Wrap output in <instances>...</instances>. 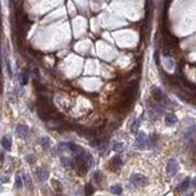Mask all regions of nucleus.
Returning <instances> with one entry per match:
<instances>
[{
	"label": "nucleus",
	"mask_w": 196,
	"mask_h": 196,
	"mask_svg": "<svg viewBox=\"0 0 196 196\" xmlns=\"http://www.w3.org/2000/svg\"><path fill=\"white\" fill-rule=\"evenodd\" d=\"M110 191L113 194H115V195H120V194H122V188H121V185H119V184L113 185L110 188Z\"/></svg>",
	"instance_id": "nucleus-13"
},
{
	"label": "nucleus",
	"mask_w": 196,
	"mask_h": 196,
	"mask_svg": "<svg viewBox=\"0 0 196 196\" xmlns=\"http://www.w3.org/2000/svg\"><path fill=\"white\" fill-rule=\"evenodd\" d=\"M16 188H18V189H21L22 186H23V184H22V178L19 177V175H17L16 177Z\"/></svg>",
	"instance_id": "nucleus-18"
},
{
	"label": "nucleus",
	"mask_w": 196,
	"mask_h": 196,
	"mask_svg": "<svg viewBox=\"0 0 196 196\" xmlns=\"http://www.w3.org/2000/svg\"><path fill=\"white\" fill-rule=\"evenodd\" d=\"M154 58H155V63H156V65L160 67V53H159V51H155Z\"/></svg>",
	"instance_id": "nucleus-19"
},
{
	"label": "nucleus",
	"mask_w": 196,
	"mask_h": 196,
	"mask_svg": "<svg viewBox=\"0 0 196 196\" xmlns=\"http://www.w3.org/2000/svg\"><path fill=\"white\" fill-rule=\"evenodd\" d=\"M41 142H40V144H41V146L44 148L45 150H47L50 148V138L49 137H43L41 139H40Z\"/></svg>",
	"instance_id": "nucleus-12"
},
{
	"label": "nucleus",
	"mask_w": 196,
	"mask_h": 196,
	"mask_svg": "<svg viewBox=\"0 0 196 196\" xmlns=\"http://www.w3.org/2000/svg\"><path fill=\"white\" fill-rule=\"evenodd\" d=\"M0 182H1V183H8V182H9V177H8V175H3V177H0Z\"/></svg>",
	"instance_id": "nucleus-22"
},
{
	"label": "nucleus",
	"mask_w": 196,
	"mask_h": 196,
	"mask_svg": "<svg viewBox=\"0 0 196 196\" xmlns=\"http://www.w3.org/2000/svg\"><path fill=\"white\" fill-rule=\"evenodd\" d=\"M165 122H166L167 126H174L178 122V119H177V116H175L174 113H167L165 115Z\"/></svg>",
	"instance_id": "nucleus-6"
},
{
	"label": "nucleus",
	"mask_w": 196,
	"mask_h": 196,
	"mask_svg": "<svg viewBox=\"0 0 196 196\" xmlns=\"http://www.w3.org/2000/svg\"><path fill=\"white\" fill-rule=\"evenodd\" d=\"M61 162H62V165L64 167H72L73 166V161L70 159H68V157H62L61 159Z\"/></svg>",
	"instance_id": "nucleus-15"
},
{
	"label": "nucleus",
	"mask_w": 196,
	"mask_h": 196,
	"mask_svg": "<svg viewBox=\"0 0 196 196\" xmlns=\"http://www.w3.org/2000/svg\"><path fill=\"white\" fill-rule=\"evenodd\" d=\"M93 178H94V180H96L97 184H100V183H102V180L104 179V175H103V173L100 172V171H96V172L93 173Z\"/></svg>",
	"instance_id": "nucleus-10"
},
{
	"label": "nucleus",
	"mask_w": 196,
	"mask_h": 196,
	"mask_svg": "<svg viewBox=\"0 0 196 196\" xmlns=\"http://www.w3.org/2000/svg\"><path fill=\"white\" fill-rule=\"evenodd\" d=\"M113 149H114V151H116V153H122L125 148L121 143H114L113 144Z\"/></svg>",
	"instance_id": "nucleus-14"
},
{
	"label": "nucleus",
	"mask_w": 196,
	"mask_h": 196,
	"mask_svg": "<svg viewBox=\"0 0 196 196\" xmlns=\"http://www.w3.org/2000/svg\"><path fill=\"white\" fill-rule=\"evenodd\" d=\"M166 171H167V174L170 175V177H174L175 174L178 173L179 171V164L178 161L175 159H170L167 162V166H166Z\"/></svg>",
	"instance_id": "nucleus-2"
},
{
	"label": "nucleus",
	"mask_w": 196,
	"mask_h": 196,
	"mask_svg": "<svg viewBox=\"0 0 196 196\" xmlns=\"http://www.w3.org/2000/svg\"><path fill=\"white\" fill-rule=\"evenodd\" d=\"M36 174H38V178H39L40 180H43V182L49 178V172L45 171V170H43V168H39V170L36 171Z\"/></svg>",
	"instance_id": "nucleus-7"
},
{
	"label": "nucleus",
	"mask_w": 196,
	"mask_h": 196,
	"mask_svg": "<svg viewBox=\"0 0 196 196\" xmlns=\"http://www.w3.org/2000/svg\"><path fill=\"white\" fill-rule=\"evenodd\" d=\"M110 164H111V166L119 168L121 165H122V160H121L120 156H114V157L111 159V161H110Z\"/></svg>",
	"instance_id": "nucleus-11"
},
{
	"label": "nucleus",
	"mask_w": 196,
	"mask_h": 196,
	"mask_svg": "<svg viewBox=\"0 0 196 196\" xmlns=\"http://www.w3.org/2000/svg\"><path fill=\"white\" fill-rule=\"evenodd\" d=\"M27 160H28L29 164H34V161H36V157L34 156V155H27Z\"/></svg>",
	"instance_id": "nucleus-20"
},
{
	"label": "nucleus",
	"mask_w": 196,
	"mask_h": 196,
	"mask_svg": "<svg viewBox=\"0 0 196 196\" xmlns=\"http://www.w3.org/2000/svg\"><path fill=\"white\" fill-rule=\"evenodd\" d=\"M151 94H153V97H154V99L156 100V102H162V100L166 99V94L162 92V90L159 89V87H153Z\"/></svg>",
	"instance_id": "nucleus-4"
},
{
	"label": "nucleus",
	"mask_w": 196,
	"mask_h": 196,
	"mask_svg": "<svg viewBox=\"0 0 196 196\" xmlns=\"http://www.w3.org/2000/svg\"><path fill=\"white\" fill-rule=\"evenodd\" d=\"M86 195H92L93 194V190H92V186L91 184H86Z\"/></svg>",
	"instance_id": "nucleus-21"
},
{
	"label": "nucleus",
	"mask_w": 196,
	"mask_h": 196,
	"mask_svg": "<svg viewBox=\"0 0 196 196\" xmlns=\"http://www.w3.org/2000/svg\"><path fill=\"white\" fill-rule=\"evenodd\" d=\"M27 83H28V74L22 73V74H21V84H22V85H25Z\"/></svg>",
	"instance_id": "nucleus-17"
},
{
	"label": "nucleus",
	"mask_w": 196,
	"mask_h": 196,
	"mask_svg": "<svg viewBox=\"0 0 196 196\" xmlns=\"http://www.w3.org/2000/svg\"><path fill=\"white\" fill-rule=\"evenodd\" d=\"M149 146H150V142L148 140L145 133L140 132L137 136V148H138V149L144 150V149H148Z\"/></svg>",
	"instance_id": "nucleus-3"
},
{
	"label": "nucleus",
	"mask_w": 196,
	"mask_h": 196,
	"mask_svg": "<svg viewBox=\"0 0 196 196\" xmlns=\"http://www.w3.org/2000/svg\"><path fill=\"white\" fill-rule=\"evenodd\" d=\"M1 145H3V148H4L5 150H8V151L11 150V140H10L8 137H3V139H1Z\"/></svg>",
	"instance_id": "nucleus-9"
},
{
	"label": "nucleus",
	"mask_w": 196,
	"mask_h": 196,
	"mask_svg": "<svg viewBox=\"0 0 196 196\" xmlns=\"http://www.w3.org/2000/svg\"><path fill=\"white\" fill-rule=\"evenodd\" d=\"M16 132H17V136L19 138H28V136H29V128L24 125H18Z\"/></svg>",
	"instance_id": "nucleus-5"
},
{
	"label": "nucleus",
	"mask_w": 196,
	"mask_h": 196,
	"mask_svg": "<svg viewBox=\"0 0 196 196\" xmlns=\"http://www.w3.org/2000/svg\"><path fill=\"white\" fill-rule=\"evenodd\" d=\"M138 127H139V120H136L131 126V132L136 134L138 132Z\"/></svg>",
	"instance_id": "nucleus-16"
},
{
	"label": "nucleus",
	"mask_w": 196,
	"mask_h": 196,
	"mask_svg": "<svg viewBox=\"0 0 196 196\" xmlns=\"http://www.w3.org/2000/svg\"><path fill=\"white\" fill-rule=\"evenodd\" d=\"M189 188H190V178H185V179L180 183L179 189H180V191H185V190H188Z\"/></svg>",
	"instance_id": "nucleus-8"
},
{
	"label": "nucleus",
	"mask_w": 196,
	"mask_h": 196,
	"mask_svg": "<svg viewBox=\"0 0 196 196\" xmlns=\"http://www.w3.org/2000/svg\"><path fill=\"white\" fill-rule=\"evenodd\" d=\"M131 183L136 188H144L149 184V179L145 175L139 174V173H133L131 175Z\"/></svg>",
	"instance_id": "nucleus-1"
}]
</instances>
